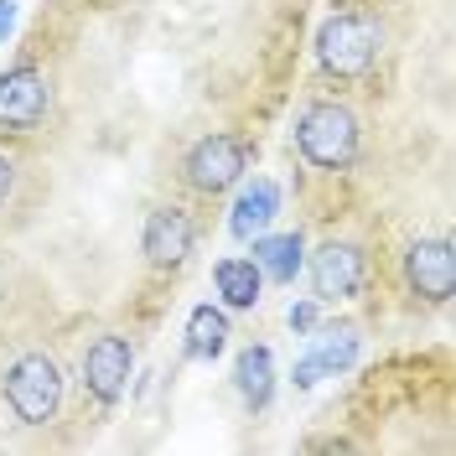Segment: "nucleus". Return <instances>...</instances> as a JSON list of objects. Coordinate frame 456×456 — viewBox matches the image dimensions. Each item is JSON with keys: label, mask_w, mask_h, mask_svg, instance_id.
Masks as SVG:
<instances>
[{"label": "nucleus", "mask_w": 456, "mask_h": 456, "mask_svg": "<svg viewBox=\"0 0 456 456\" xmlns=\"http://www.w3.org/2000/svg\"><path fill=\"white\" fill-rule=\"evenodd\" d=\"M312 285L316 301H353L363 290V255L353 244H322L312 255Z\"/></svg>", "instance_id": "9"}, {"label": "nucleus", "mask_w": 456, "mask_h": 456, "mask_svg": "<svg viewBox=\"0 0 456 456\" xmlns=\"http://www.w3.org/2000/svg\"><path fill=\"white\" fill-rule=\"evenodd\" d=\"M353 358H358V332H353V327H342V332H322V338H316V353L296 369V384H316L327 369H347Z\"/></svg>", "instance_id": "13"}, {"label": "nucleus", "mask_w": 456, "mask_h": 456, "mask_svg": "<svg viewBox=\"0 0 456 456\" xmlns=\"http://www.w3.org/2000/svg\"><path fill=\"white\" fill-rule=\"evenodd\" d=\"M296 151L322 171H342L358 156V114L338 99H312L296 119Z\"/></svg>", "instance_id": "2"}, {"label": "nucleus", "mask_w": 456, "mask_h": 456, "mask_svg": "<svg viewBox=\"0 0 456 456\" xmlns=\"http://www.w3.org/2000/svg\"><path fill=\"white\" fill-rule=\"evenodd\" d=\"M404 281L420 301H452L456 296V249L452 239H415L404 249Z\"/></svg>", "instance_id": "6"}, {"label": "nucleus", "mask_w": 456, "mask_h": 456, "mask_svg": "<svg viewBox=\"0 0 456 456\" xmlns=\"http://www.w3.org/2000/svg\"><path fill=\"white\" fill-rule=\"evenodd\" d=\"M47 78L37 68H11L0 73V125L5 130H37L47 119Z\"/></svg>", "instance_id": "8"}, {"label": "nucleus", "mask_w": 456, "mask_h": 456, "mask_svg": "<svg viewBox=\"0 0 456 456\" xmlns=\"http://www.w3.org/2000/svg\"><path fill=\"white\" fill-rule=\"evenodd\" d=\"M5 404L21 426H47L62 404V369L47 353H21L5 369Z\"/></svg>", "instance_id": "3"}, {"label": "nucleus", "mask_w": 456, "mask_h": 456, "mask_svg": "<svg viewBox=\"0 0 456 456\" xmlns=\"http://www.w3.org/2000/svg\"><path fill=\"white\" fill-rule=\"evenodd\" d=\"M11 192H16V167L0 156V208H5V198H11Z\"/></svg>", "instance_id": "17"}, {"label": "nucleus", "mask_w": 456, "mask_h": 456, "mask_svg": "<svg viewBox=\"0 0 456 456\" xmlns=\"http://www.w3.org/2000/svg\"><path fill=\"white\" fill-rule=\"evenodd\" d=\"M384 53V27L373 11H338L316 31V62L332 78H369Z\"/></svg>", "instance_id": "1"}, {"label": "nucleus", "mask_w": 456, "mask_h": 456, "mask_svg": "<svg viewBox=\"0 0 456 456\" xmlns=\"http://www.w3.org/2000/svg\"><path fill=\"white\" fill-rule=\"evenodd\" d=\"M130 373H135V347L119 338V332H104V338L88 342L84 353V389L99 404H119L125 389H130Z\"/></svg>", "instance_id": "5"}, {"label": "nucleus", "mask_w": 456, "mask_h": 456, "mask_svg": "<svg viewBox=\"0 0 456 456\" xmlns=\"http://www.w3.org/2000/svg\"><path fill=\"white\" fill-rule=\"evenodd\" d=\"M233 384H239V395H244L249 410H265L270 395H275V358H270V347H244L239 363H233Z\"/></svg>", "instance_id": "11"}, {"label": "nucleus", "mask_w": 456, "mask_h": 456, "mask_svg": "<svg viewBox=\"0 0 456 456\" xmlns=\"http://www.w3.org/2000/svg\"><path fill=\"white\" fill-rule=\"evenodd\" d=\"M290 327H296V332H312V327H316V306H312V301L290 306Z\"/></svg>", "instance_id": "16"}, {"label": "nucleus", "mask_w": 456, "mask_h": 456, "mask_svg": "<svg viewBox=\"0 0 456 456\" xmlns=\"http://www.w3.org/2000/svg\"><path fill=\"white\" fill-rule=\"evenodd\" d=\"M275 213H281V187L259 176L255 187H244V192H239L228 228H233V239H255V233H265V228H270V218H275Z\"/></svg>", "instance_id": "10"}, {"label": "nucleus", "mask_w": 456, "mask_h": 456, "mask_svg": "<svg viewBox=\"0 0 456 456\" xmlns=\"http://www.w3.org/2000/svg\"><path fill=\"white\" fill-rule=\"evenodd\" d=\"M192 244H198L192 213H182V208H156V213L145 218L141 249H145V259H151L156 270H176L182 259L192 255Z\"/></svg>", "instance_id": "7"}, {"label": "nucleus", "mask_w": 456, "mask_h": 456, "mask_svg": "<svg viewBox=\"0 0 456 456\" xmlns=\"http://www.w3.org/2000/svg\"><path fill=\"white\" fill-rule=\"evenodd\" d=\"M224 347H228V316L218 306H192V316H187V358L213 363Z\"/></svg>", "instance_id": "14"}, {"label": "nucleus", "mask_w": 456, "mask_h": 456, "mask_svg": "<svg viewBox=\"0 0 456 456\" xmlns=\"http://www.w3.org/2000/svg\"><path fill=\"white\" fill-rule=\"evenodd\" d=\"M244 167H249V145L239 141V135H202V141L187 151V161H182L187 187L202 192V198L228 192V187L244 176Z\"/></svg>", "instance_id": "4"}, {"label": "nucleus", "mask_w": 456, "mask_h": 456, "mask_svg": "<svg viewBox=\"0 0 456 456\" xmlns=\"http://www.w3.org/2000/svg\"><path fill=\"white\" fill-rule=\"evenodd\" d=\"M255 265L270 281H296V270H301V233H281V239L255 233Z\"/></svg>", "instance_id": "15"}, {"label": "nucleus", "mask_w": 456, "mask_h": 456, "mask_svg": "<svg viewBox=\"0 0 456 456\" xmlns=\"http://www.w3.org/2000/svg\"><path fill=\"white\" fill-rule=\"evenodd\" d=\"M213 281H218V296H224L233 312H249L259 301L265 270H259L255 259H218V265H213Z\"/></svg>", "instance_id": "12"}, {"label": "nucleus", "mask_w": 456, "mask_h": 456, "mask_svg": "<svg viewBox=\"0 0 456 456\" xmlns=\"http://www.w3.org/2000/svg\"><path fill=\"white\" fill-rule=\"evenodd\" d=\"M11 21H16V5H11V0H0V42H5V31H11Z\"/></svg>", "instance_id": "18"}]
</instances>
